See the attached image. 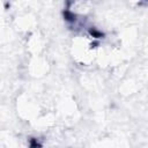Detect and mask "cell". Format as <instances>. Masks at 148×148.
<instances>
[{
    "label": "cell",
    "instance_id": "6da1fadb",
    "mask_svg": "<svg viewBox=\"0 0 148 148\" xmlns=\"http://www.w3.org/2000/svg\"><path fill=\"white\" fill-rule=\"evenodd\" d=\"M72 53L77 62L83 65L90 64L94 60L96 53L94 40L89 36H77L73 40Z\"/></svg>",
    "mask_w": 148,
    "mask_h": 148
}]
</instances>
